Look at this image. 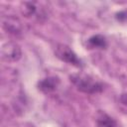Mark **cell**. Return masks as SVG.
<instances>
[{
  "mask_svg": "<svg viewBox=\"0 0 127 127\" xmlns=\"http://www.w3.org/2000/svg\"><path fill=\"white\" fill-rule=\"evenodd\" d=\"M1 55L2 58L7 62H16L21 58L22 51L18 44L13 42H8L2 46Z\"/></svg>",
  "mask_w": 127,
  "mask_h": 127,
  "instance_id": "3",
  "label": "cell"
},
{
  "mask_svg": "<svg viewBox=\"0 0 127 127\" xmlns=\"http://www.w3.org/2000/svg\"><path fill=\"white\" fill-rule=\"evenodd\" d=\"M60 84V79L56 76H49L39 81L38 87L44 93H51L57 90Z\"/></svg>",
  "mask_w": 127,
  "mask_h": 127,
  "instance_id": "4",
  "label": "cell"
},
{
  "mask_svg": "<svg viewBox=\"0 0 127 127\" xmlns=\"http://www.w3.org/2000/svg\"><path fill=\"white\" fill-rule=\"evenodd\" d=\"M69 79L76 87V89L83 93L95 94L103 90V84L88 74L75 73L70 75Z\"/></svg>",
  "mask_w": 127,
  "mask_h": 127,
  "instance_id": "1",
  "label": "cell"
},
{
  "mask_svg": "<svg viewBox=\"0 0 127 127\" xmlns=\"http://www.w3.org/2000/svg\"><path fill=\"white\" fill-rule=\"evenodd\" d=\"M120 101H121V103L123 105L127 106V94H122L120 96Z\"/></svg>",
  "mask_w": 127,
  "mask_h": 127,
  "instance_id": "10",
  "label": "cell"
},
{
  "mask_svg": "<svg viewBox=\"0 0 127 127\" xmlns=\"http://www.w3.org/2000/svg\"><path fill=\"white\" fill-rule=\"evenodd\" d=\"M37 8L38 7L36 6L35 2H25V3H23V6H22L21 10H22V13H23L24 16L32 17L36 14Z\"/></svg>",
  "mask_w": 127,
  "mask_h": 127,
  "instance_id": "8",
  "label": "cell"
},
{
  "mask_svg": "<svg viewBox=\"0 0 127 127\" xmlns=\"http://www.w3.org/2000/svg\"><path fill=\"white\" fill-rule=\"evenodd\" d=\"M115 18L119 22H127V9L117 12L115 14Z\"/></svg>",
  "mask_w": 127,
  "mask_h": 127,
  "instance_id": "9",
  "label": "cell"
},
{
  "mask_svg": "<svg viewBox=\"0 0 127 127\" xmlns=\"http://www.w3.org/2000/svg\"><path fill=\"white\" fill-rule=\"evenodd\" d=\"M3 27L4 29L11 33V34H20L21 33V25H20V22L15 19V18H11V17H8L6 19L3 20Z\"/></svg>",
  "mask_w": 127,
  "mask_h": 127,
  "instance_id": "6",
  "label": "cell"
},
{
  "mask_svg": "<svg viewBox=\"0 0 127 127\" xmlns=\"http://www.w3.org/2000/svg\"><path fill=\"white\" fill-rule=\"evenodd\" d=\"M87 46L90 49H105L107 47V41L104 36L97 34L91 36L87 40Z\"/></svg>",
  "mask_w": 127,
  "mask_h": 127,
  "instance_id": "7",
  "label": "cell"
},
{
  "mask_svg": "<svg viewBox=\"0 0 127 127\" xmlns=\"http://www.w3.org/2000/svg\"><path fill=\"white\" fill-rule=\"evenodd\" d=\"M55 55L61 61L65 62V63H67L69 64H72V65L77 66V67L82 66L81 61L78 59L77 55L69 47H67V46H65L64 44L57 45V47L55 49Z\"/></svg>",
  "mask_w": 127,
  "mask_h": 127,
  "instance_id": "2",
  "label": "cell"
},
{
  "mask_svg": "<svg viewBox=\"0 0 127 127\" xmlns=\"http://www.w3.org/2000/svg\"><path fill=\"white\" fill-rule=\"evenodd\" d=\"M97 127H119L118 123L105 112H99L96 118Z\"/></svg>",
  "mask_w": 127,
  "mask_h": 127,
  "instance_id": "5",
  "label": "cell"
}]
</instances>
